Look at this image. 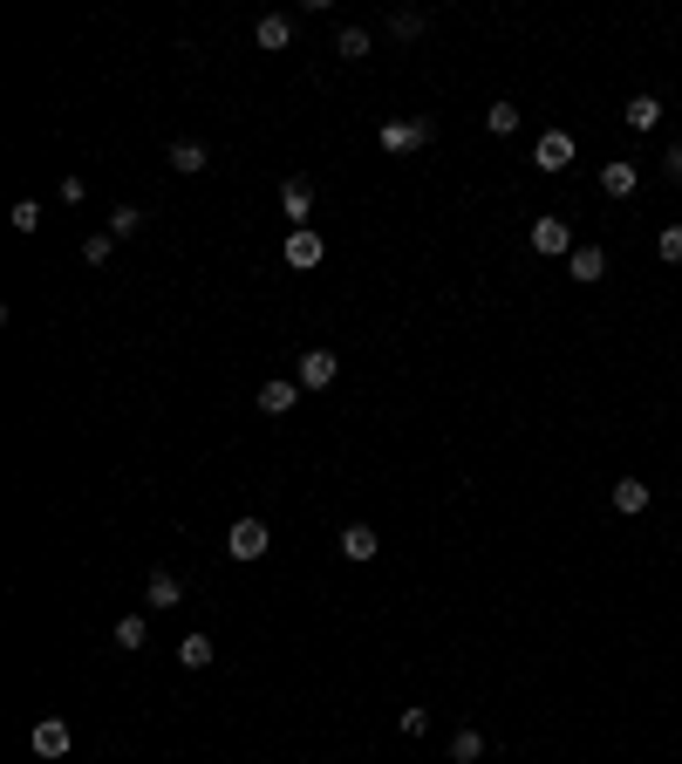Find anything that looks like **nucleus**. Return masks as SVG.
<instances>
[{"instance_id":"nucleus-1","label":"nucleus","mask_w":682,"mask_h":764,"mask_svg":"<svg viewBox=\"0 0 682 764\" xmlns=\"http://www.w3.org/2000/svg\"><path fill=\"white\" fill-rule=\"evenodd\" d=\"M430 137H437V123H430V116H403V123H382V151H389V157L423 151Z\"/></svg>"},{"instance_id":"nucleus-18","label":"nucleus","mask_w":682,"mask_h":764,"mask_svg":"<svg viewBox=\"0 0 682 764\" xmlns=\"http://www.w3.org/2000/svg\"><path fill=\"white\" fill-rule=\"evenodd\" d=\"M144 642H151V621L144 614H123L116 621V649H144Z\"/></svg>"},{"instance_id":"nucleus-4","label":"nucleus","mask_w":682,"mask_h":764,"mask_svg":"<svg viewBox=\"0 0 682 764\" xmlns=\"http://www.w3.org/2000/svg\"><path fill=\"white\" fill-rule=\"evenodd\" d=\"M321 260H328V239H321V232H314V226H294V232H287V267L314 273V267H321Z\"/></svg>"},{"instance_id":"nucleus-13","label":"nucleus","mask_w":682,"mask_h":764,"mask_svg":"<svg viewBox=\"0 0 682 764\" xmlns=\"http://www.w3.org/2000/svg\"><path fill=\"white\" fill-rule=\"evenodd\" d=\"M621 123H628V130H662V103H655V96H628V110H621Z\"/></svg>"},{"instance_id":"nucleus-7","label":"nucleus","mask_w":682,"mask_h":764,"mask_svg":"<svg viewBox=\"0 0 682 764\" xmlns=\"http://www.w3.org/2000/svg\"><path fill=\"white\" fill-rule=\"evenodd\" d=\"M376 553H382L376 526H341V560H355V567H369Z\"/></svg>"},{"instance_id":"nucleus-16","label":"nucleus","mask_w":682,"mask_h":764,"mask_svg":"<svg viewBox=\"0 0 682 764\" xmlns=\"http://www.w3.org/2000/svg\"><path fill=\"white\" fill-rule=\"evenodd\" d=\"M648 498H655V492H648L642 478H621V485H614V512H628V519H635V512H648Z\"/></svg>"},{"instance_id":"nucleus-22","label":"nucleus","mask_w":682,"mask_h":764,"mask_svg":"<svg viewBox=\"0 0 682 764\" xmlns=\"http://www.w3.org/2000/svg\"><path fill=\"white\" fill-rule=\"evenodd\" d=\"M485 123H492V137H512V130H519V103H492Z\"/></svg>"},{"instance_id":"nucleus-17","label":"nucleus","mask_w":682,"mask_h":764,"mask_svg":"<svg viewBox=\"0 0 682 764\" xmlns=\"http://www.w3.org/2000/svg\"><path fill=\"white\" fill-rule=\"evenodd\" d=\"M253 35H260V48H287V41H294V21H287V14H260Z\"/></svg>"},{"instance_id":"nucleus-5","label":"nucleus","mask_w":682,"mask_h":764,"mask_svg":"<svg viewBox=\"0 0 682 764\" xmlns=\"http://www.w3.org/2000/svg\"><path fill=\"white\" fill-rule=\"evenodd\" d=\"M335 376H341L335 348H307V355H301V369H294V382H301V389H328Z\"/></svg>"},{"instance_id":"nucleus-29","label":"nucleus","mask_w":682,"mask_h":764,"mask_svg":"<svg viewBox=\"0 0 682 764\" xmlns=\"http://www.w3.org/2000/svg\"><path fill=\"white\" fill-rule=\"evenodd\" d=\"M662 171H669V185H682V144H669V157H662Z\"/></svg>"},{"instance_id":"nucleus-12","label":"nucleus","mask_w":682,"mask_h":764,"mask_svg":"<svg viewBox=\"0 0 682 764\" xmlns=\"http://www.w3.org/2000/svg\"><path fill=\"white\" fill-rule=\"evenodd\" d=\"M144 601H151V608H178V601H185V580H178L171 567H157L151 587H144Z\"/></svg>"},{"instance_id":"nucleus-25","label":"nucleus","mask_w":682,"mask_h":764,"mask_svg":"<svg viewBox=\"0 0 682 764\" xmlns=\"http://www.w3.org/2000/svg\"><path fill=\"white\" fill-rule=\"evenodd\" d=\"M389 35H396V41H417L423 35V14H410V7H403V14H389Z\"/></svg>"},{"instance_id":"nucleus-23","label":"nucleus","mask_w":682,"mask_h":764,"mask_svg":"<svg viewBox=\"0 0 682 764\" xmlns=\"http://www.w3.org/2000/svg\"><path fill=\"white\" fill-rule=\"evenodd\" d=\"M137 226H144V212H137V205H116V212H110V239H130Z\"/></svg>"},{"instance_id":"nucleus-6","label":"nucleus","mask_w":682,"mask_h":764,"mask_svg":"<svg viewBox=\"0 0 682 764\" xmlns=\"http://www.w3.org/2000/svg\"><path fill=\"white\" fill-rule=\"evenodd\" d=\"M532 164H539V171H567L573 164V137L567 130H546V137L532 144Z\"/></svg>"},{"instance_id":"nucleus-15","label":"nucleus","mask_w":682,"mask_h":764,"mask_svg":"<svg viewBox=\"0 0 682 764\" xmlns=\"http://www.w3.org/2000/svg\"><path fill=\"white\" fill-rule=\"evenodd\" d=\"M635 185H642V171H635V164H601V191H607V198H628Z\"/></svg>"},{"instance_id":"nucleus-19","label":"nucleus","mask_w":682,"mask_h":764,"mask_svg":"<svg viewBox=\"0 0 682 764\" xmlns=\"http://www.w3.org/2000/svg\"><path fill=\"white\" fill-rule=\"evenodd\" d=\"M178 662H185V669H212V635H185V642H178Z\"/></svg>"},{"instance_id":"nucleus-9","label":"nucleus","mask_w":682,"mask_h":764,"mask_svg":"<svg viewBox=\"0 0 682 764\" xmlns=\"http://www.w3.org/2000/svg\"><path fill=\"white\" fill-rule=\"evenodd\" d=\"M567 273L580 280V287H594L607 273V246H573V260H567Z\"/></svg>"},{"instance_id":"nucleus-26","label":"nucleus","mask_w":682,"mask_h":764,"mask_svg":"<svg viewBox=\"0 0 682 764\" xmlns=\"http://www.w3.org/2000/svg\"><path fill=\"white\" fill-rule=\"evenodd\" d=\"M14 232H41V205H35V198L14 205Z\"/></svg>"},{"instance_id":"nucleus-14","label":"nucleus","mask_w":682,"mask_h":764,"mask_svg":"<svg viewBox=\"0 0 682 764\" xmlns=\"http://www.w3.org/2000/svg\"><path fill=\"white\" fill-rule=\"evenodd\" d=\"M205 164H212V151H205L198 137H178V144H171V171H185V178H198Z\"/></svg>"},{"instance_id":"nucleus-10","label":"nucleus","mask_w":682,"mask_h":764,"mask_svg":"<svg viewBox=\"0 0 682 764\" xmlns=\"http://www.w3.org/2000/svg\"><path fill=\"white\" fill-rule=\"evenodd\" d=\"M280 212H287L294 226H307V212H314V185H307V178H287V185H280Z\"/></svg>"},{"instance_id":"nucleus-11","label":"nucleus","mask_w":682,"mask_h":764,"mask_svg":"<svg viewBox=\"0 0 682 764\" xmlns=\"http://www.w3.org/2000/svg\"><path fill=\"white\" fill-rule=\"evenodd\" d=\"M301 403V382H260V417H287Z\"/></svg>"},{"instance_id":"nucleus-2","label":"nucleus","mask_w":682,"mask_h":764,"mask_svg":"<svg viewBox=\"0 0 682 764\" xmlns=\"http://www.w3.org/2000/svg\"><path fill=\"white\" fill-rule=\"evenodd\" d=\"M266 546H273L266 519H239V526L226 533V553H232V560H266Z\"/></svg>"},{"instance_id":"nucleus-21","label":"nucleus","mask_w":682,"mask_h":764,"mask_svg":"<svg viewBox=\"0 0 682 764\" xmlns=\"http://www.w3.org/2000/svg\"><path fill=\"white\" fill-rule=\"evenodd\" d=\"M335 55H341V62H362V55H369V35H362V28H341V35H335Z\"/></svg>"},{"instance_id":"nucleus-28","label":"nucleus","mask_w":682,"mask_h":764,"mask_svg":"<svg viewBox=\"0 0 682 764\" xmlns=\"http://www.w3.org/2000/svg\"><path fill=\"white\" fill-rule=\"evenodd\" d=\"M396 730H403V737H423V730H430V710H403Z\"/></svg>"},{"instance_id":"nucleus-27","label":"nucleus","mask_w":682,"mask_h":764,"mask_svg":"<svg viewBox=\"0 0 682 764\" xmlns=\"http://www.w3.org/2000/svg\"><path fill=\"white\" fill-rule=\"evenodd\" d=\"M655 253H662V260L676 267V260H682V226H669V232H662V239H655Z\"/></svg>"},{"instance_id":"nucleus-8","label":"nucleus","mask_w":682,"mask_h":764,"mask_svg":"<svg viewBox=\"0 0 682 764\" xmlns=\"http://www.w3.org/2000/svg\"><path fill=\"white\" fill-rule=\"evenodd\" d=\"M28 744H35V758H62V751H69V724H62V717H41Z\"/></svg>"},{"instance_id":"nucleus-20","label":"nucleus","mask_w":682,"mask_h":764,"mask_svg":"<svg viewBox=\"0 0 682 764\" xmlns=\"http://www.w3.org/2000/svg\"><path fill=\"white\" fill-rule=\"evenodd\" d=\"M485 758V737H478V730H457L451 737V764H478Z\"/></svg>"},{"instance_id":"nucleus-3","label":"nucleus","mask_w":682,"mask_h":764,"mask_svg":"<svg viewBox=\"0 0 682 764\" xmlns=\"http://www.w3.org/2000/svg\"><path fill=\"white\" fill-rule=\"evenodd\" d=\"M532 253H546V260H573V226H567V219H532Z\"/></svg>"},{"instance_id":"nucleus-24","label":"nucleus","mask_w":682,"mask_h":764,"mask_svg":"<svg viewBox=\"0 0 682 764\" xmlns=\"http://www.w3.org/2000/svg\"><path fill=\"white\" fill-rule=\"evenodd\" d=\"M110 253H116V239H110V232H89V239H82V260H89V267H103Z\"/></svg>"}]
</instances>
